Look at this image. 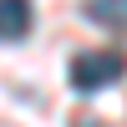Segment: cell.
Here are the masks:
<instances>
[{
    "mask_svg": "<svg viewBox=\"0 0 127 127\" xmlns=\"http://www.w3.org/2000/svg\"><path fill=\"white\" fill-rule=\"evenodd\" d=\"M122 71H127L122 51H81V56L71 61V87L76 92H102V87H112Z\"/></svg>",
    "mask_w": 127,
    "mask_h": 127,
    "instance_id": "cell-1",
    "label": "cell"
},
{
    "mask_svg": "<svg viewBox=\"0 0 127 127\" xmlns=\"http://www.w3.org/2000/svg\"><path fill=\"white\" fill-rule=\"evenodd\" d=\"M31 31V0H0V41H20Z\"/></svg>",
    "mask_w": 127,
    "mask_h": 127,
    "instance_id": "cell-2",
    "label": "cell"
},
{
    "mask_svg": "<svg viewBox=\"0 0 127 127\" xmlns=\"http://www.w3.org/2000/svg\"><path fill=\"white\" fill-rule=\"evenodd\" d=\"M87 15L107 31H127V0H87Z\"/></svg>",
    "mask_w": 127,
    "mask_h": 127,
    "instance_id": "cell-3",
    "label": "cell"
}]
</instances>
